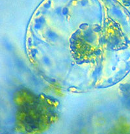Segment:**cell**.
<instances>
[{"label":"cell","instance_id":"obj_1","mask_svg":"<svg viewBox=\"0 0 130 134\" xmlns=\"http://www.w3.org/2000/svg\"><path fill=\"white\" fill-rule=\"evenodd\" d=\"M29 31L31 57L45 74L59 63L54 72L62 63L51 78L54 80L67 63L62 73L67 69L66 73L73 74L70 88L109 85L130 72V20L83 22L75 25L36 23Z\"/></svg>","mask_w":130,"mask_h":134}]
</instances>
